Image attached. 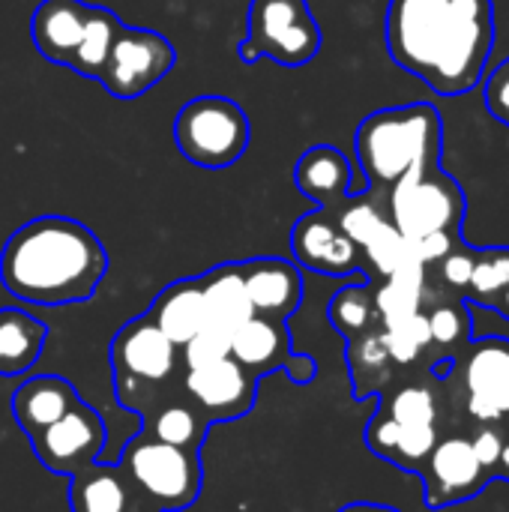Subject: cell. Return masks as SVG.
Listing matches in <instances>:
<instances>
[{
	"label": "cell",
	"instance_id": "33",
	"mask_svg": "<svg viewBox=\"0 0 509 512\" xmlns=\"http://www.w3.org/2000/svg\"><path fill=\"white\" fill-rule=\"evenodd\" d=\"M381 336H384V345L390 351V360L399 363V366L414 363L432 345V333H429L426 312H417V315H411V318H405L399 324L381 327Z\"/></svg>",
	"mask_w": 509,
	"mask_h": 512
},
{
	"label": "cell",
	"instance_id": "29",
	"mask_svg": "<svg viewBox=\"0 0 509 512\" xmlns=\"http://www.w3.org/2000/svg\"><path fill=\"white\" fill-rule=\"evenodd\" d=\"M330 324L345 336V339H354V336H363L369 330H375L378 321V309H375V291L360 282V285H348L342 291L333 294L330 300Z\"/></svg>",
	"mask_w": 509,
	"mask_h": 512
},
{
	"label": "cell",
	"instance_id": "36",
	"mask_svg": "<svg viewBox=\"0 0 509 512\" xmlns=\"http://www.w3.org/2000/svg\"><path fill=\"white\" fill-rule=\"evenodd\" d=\"M474 258H477V249H471V246H465V243L453 246V249L438 261V264H441V279H444L450 288H456L459 294H465L468 279H471V270H474Z\"/></svg>",
	"mask_w": 509,
	"mask_h": 512
},
{
	"label": "cell",
	"instance_id": "3",
	"mask_svg": "<svg viewBox=\"0 0 509 512\" xmlns=\"http://www.w3.org/2000/svg\"><path fill=\"white\" fill-rule=\"evenodd\" d=\"M441 141V111L429 102H414L369 114L357 126L354 150L366 180L378 189H390L411 171L438 168Z\"/></svg>",
	"mask_w": 509,
	"mask_h": 512
},
{
	"label": "cell",
	"instance_id": "35",
	"mask_svg": "<svg viewBox=\"0 0 509 512\" xmlns=\"http://www.w3.org/2000/svg\"><path fill=\"white\" fill-rule=\"evenodd\" d=\"M336 219H339L342 231L360 246V252H363V246L372 240V234L387 222V219H384L372 204H366V201H357V204L345 207L342 213H336Z\"/></svg>",
	"mask_w": 509,
	"mask_h": 512
},
{
	"label": "cell",
	"instance_id": "34",
	"mask_svg": "<svg viewBox=\"0 0 509 512\" xmlns=\"http://www.w3.org/2000/svg\"><path fill=\"white\" fill-rule=\"evenodd\" d=\"M228 351H231V336L204 327L201 333H195V336L180 348V366H183V372H186V369H201V366H210V363L225 360Z\"/></svg>",
	"mask_w": 509,
	"mask_h": 512
},
{
	"label": "cell",
	"instance_id": "28",
	"mask_svg": "<svg viewBox=\"0 0 509 512\" xmlns=\"http://www.w3.org/2000/svg\"><path fill=\"white\" fill-rule=\"evenodd\" d=\"M509 288V246H489L477 249L474 270L468 279V288L462 294L465 303L495 309L498 297Z\"/></svg>",
	"mask_w": 509,
	"mask_h": 512
},
{
	"label": "cell",
	"instance_id": "30",
	"mask_svg": "<svg viewBox=\"0 0 509 512\" xmlns=\"http://www.w3.org/2000/svg\"><path fill=\"white\" fill-rule=\"evenodd\" d=\"M378 411H384L390 420L405 423V426H438V417H441L435 390H429L423 384H411V387H402V390L384 396Z\"/></svg>",
	"mask_w": 509,
	"mask_h": 512
},
{
	"label": "cell",
	"instance_id": "20",
	"mask_svg": "<svg viewBox=\"0 0 509 512\" xmlns=\"http://www.w3.org/2000/svg\"><path fill=\"white\" fill-rule=\"evenodd\" d=\"M75 402H81V396L66 378L39 375V378L24 381L15 390L12 414H15V423L21 426V432H27V438H30L36 432H42L45 426H51L54 420H60Z\"/></svg>",
	"mask_w": 509,
	"mask_h": 512
},
{
	"label": "cell",
	"instance_id": "23",
	"mask_svg": "<svg viewBox=\"0 0 509 512\" xmlns=\"http://www.w3.org/2000/svg\"><path fill=\"white\" fill-rule=\"evenodd\" d=\"M147 315L153 318V324L177 348H183L207 324L201 279H177V282H171L168 288L159 291V297L153 300V306H150Z\"/></svg>",
	"mask_w": 509,
	"mask_h": 512
},
{
	"label": "cell",
	"instance_id": "38",
	"mask_svg": "<svg viewBox=\"0 0 509 512\" xmlns=\"http://www.w3.org/2000/svg\"><path fill=\"white\" fill-rule=\"evenodd\" d=\"M282 372H285L294 384H309V381H315V375H318V363H315L312 357L294 351V354L285 360Z\"/></svg>",
	"mask_w": 509,
	"mask_h": 512
},
{
	"label": "cell",
	"instance_id": "5",
	"mask_svg": "<svg viewBox=\"0 0 509 512\" xmlns=\"http://www.w3.org/2000/svg\"><path fill=\"white\" fill-rule=\"evenodd\" d=\"M249 114L228 96H195L174 120V141L180 153L207 171L234 165L249 150Z\"/></svg>",
	"mask_w": 509,
	"mask_h": 512
},
{
	"label": "cell",
	"instance_id": "32",
	"mask_svg": "<svg viewBox=\"0 0 509 512\" xmlns=\"http://www.w3.org/2000/svg\"><path fill=\"white\" fill-rule=\"evenodd\" d=\"M363 252H366V258L375 264V270H378L381 276H393V273H399V270H405V267H423V264L417 261V255H414L411 240H405V237L390 225V219L372 234V240L363 246Z\"/></svg>",
	"mask_w": 509,
	"mask_h": 512
},
{
	"label": "cell",
	"instance_id": "21",
	"mask_svg": "<svg viewBox=\"0 0 509 512\" xmlns=\"http://www.w3.org/2000/svg\"><path fill=\"white\" fill-rule=\"evenodd\" d=\"M135 492L123 477L120 465L93 462L69 477V510L72 512H129Z\"/></svg>",
	"mask_w": 509,
	"mask_h": 512
},
{
	"label": "cell",
	"instance_id": "10",
	"mask_svg": "<svg viewBox=\"0 0 509 512\" xmlns=\"http://www.w3.org/2000/svg\"><path fill=\"white\" fill-rule=\"evenodd\" d=\"M105 441H108L105 420L84 399L75 402L60 420H54L42 432L30 435L39 465L45 471L63 474V477H72V474L84 471L87 465H93L102 456Z\"/></svg>",
	"mask_w": 509,
	"mask_h": 512
},
{
	"label": "cell",
	"instance_id": "12",
	"mask_svg": "<svg viewBox=\"0 0 509 512\" xmlns=\"http://www.w3.org/2000/svg\"><path fill=\"white\" fill-rule=\"evenodd\" d=\"M423 483H426V507L429 510H447L456 504H465L477 498L495 477L480 465L474 456L471 438L453 435L441 438L423 468Z\"/></svg>",
	"mask_w": 509,
	"mask_h": 512
},
{
	"label": "cell",
	"instance_id": "9",
	"mask_svg": "<svg viewBox=\"0 0 509 512\" xmlns=\"http://www.w3.org/2000/svg\"><path fill=\"white\" fill-rule=\"evenodd\" d=\"M174 63L177 51L162 33L123 24L99 81L114 99H138L156 87L174 69Z\"/></svg>",
	"mask_w": 509,
	"mask_h": 512
},
{
	"label": "cell",
	"instance_id": "37",
	"mask_svg": "<svg viewBox=\"0 0 509 512\" xmlns=\"http://www.w3.org/2000/svg\"><path fill=\"white\" fill-rule=\"evenodd\" d=\"M486 111L509 126V57L504 63L495 66V72H489L486 78Z\"/></svg>",
	"mask_w": 509,
	"mask_h": 512
},
{
	"label": "cell",
	"instance_id": "27",
	"mask_svg": "<svg viewBox=\"0 0 509 512\" xmlns=\"http://www.w3.org/2000/svg\"><path fill=\"white\" fill-rule=\"evenodd\" d=\"M390 351L384 345L381 330H369L363 336L348 339V366H351V378H354V399H369V393L387 378L390 369Z\"/></svg>",
	"mask_w": 509,
	"mask_h": 512
},
{
	"label": "cell",
	"instance_id": "14",
	"mask_svg": "<svg viewBox=\"0 0 509 512\" xmlns=\"http://www.w3.org/2000/svg\"><path fill=\"white\" fill-rule=\"evenodd\" d=\"M291 249L297 264L321 276H351L360 270V246L342 231L336 213L327 207L297 219Z\"/></svg>",
	"mask_w": 509,
	"mask_h": 512
},
{
	"label": "cell",
	"instance_id": "31",
	"mask_svg": "<svg viewBox=\"0 0 509 512\" xmlns=\"http://www.w3.org/2000/svg\"><path fill=\"white\" fill-rule=\"evenodd\" d=\"M429 333H432V345H441L444 351H459L471 342L474 336V318L468 312L465 300H450L435 306L429 315Z\"/></svg>",
	"mask_w": 509,
	"mask_h": 512
},
{
	"label": "cell",
	"instance_id": "22",
	"mask_svg": "<svg viewBox=\"0 0 509 512\" xmlns=\"http://www.w3.org/2000/svg\"><path fill=\"white\" fill-rule=\"evenodd\" d=\"M201 294H204V315H207L204 327L219 330L225 336H231L243 321L255 315L243 285L240 264H219L210 273H204Z\"/></svg>",
	"mask_w": 509,
	"mask_h": 512
},
{
	"label": "cell",
	"instance_id": "8",
	"mask_svg": "<svg viewBox=\"0 0 509 512\" xmlns=\"http://www.w3.org/2000/svg\"><path fill=\"white\" fill-rule=\"evenodd\" d=\"M114 387L165 390L180 369V348L153 324L150 315L132 318L111 339Z\"/></svg>",
	"mask_w": 509,
	"mask_h": 512
},
{
	"label": "cell",
	"instance_id": "7",
	"mask_svg": "<svg viewBox=\"0 0 509 512\" xmlns=\"http://www.w3.org/2000/svg\"><path fill=\"white\" fill-rule=\"evenodd\" d=\"M321 51V27L306 0H252L249 36L237 54L243 63L264 57L282 66H303Z\"/></svg>",
	"mask_w": 509,
	"mask_h": 512
},
{
	"label": "cell",
	"instance_id": "18",
	"mask_svg": "<svg viewBox=\"0 0 509 512\" xmlns=\"http://www.w3.org/2000/svg\"><path fill=\"white\" fill-rule=\"evenodd\" d=\"M90 3L84 0H42L30 18V36L39 54L51 63L69 66L87 24Z\"/></svg>",
	"mask_w": 509,
	"mask_h": 512
},
{
	"label": "cell",
	"instance_id": "17",
	"mask_svg": "<svg viewBox=\"0 0 509 512\" xmlns=\"http://www.w3.org/2000/svg\"><path fill=\"white\" fill-rule=\"evenodd\" d=\"M291 354H294L291 351V333H288L285 321H273V318L252 315L249 321H243L231 333V351H228V357L237 366H243L255 381L264 378V375L279 372Z\"/></svg>",
	"mask_w": 509,
	"mask_h": 512
},
{
	"label": "cell",
	"instance_id": "6",
	"mask_svg": "<svg viewBox=\"0 0 509 512\" xmlns=\"http://www.w3.org/2000/svg\"><path fill=\"white\" fill-rule=\"evenodd\" d=\"M390 225L405 240H423L435 234H459L465 219V192L453 174L438 168H420L405 174L390 189Z\"/></svg>",
	"mask_w": 509,
	"mask_h": 512
},
{
	"label": "cell",
	"instance_id": "41",
	"mask_svg": "<svg viewBox=\"0 0 509 512\" xmlns=\"http://www.w3.org/2000/svg\"><path fill=\"white\" fill-rule=\"evenodd\" d=\"M495 312H498L501 318H507L509 321V288L504 291V294H501V297H498V303H495Z\"/></svg>",
	"mask_w": 509,
	"mask_h": 512
},
{
	"label": "cell",
	"instance_id": "39",
	"mask_svg": "<svg viewBox=\"0 0 509 512\" xmlns=\"http://www.w3.org/2000/svg\"><path fill=\"white\" fill-rule=\"evenodd\" d=\"M339 512H402L396 507H387V504H372V501H357V504H348Z\"/></svg>",
	"mask_w": 509,
	"mask_h": 512
},
{
	"label": "cell",
	"instance_id": "13",
	"mask_svg": "<svg viewBox=\"0 0 509 512\" xmlns=\"http://www.w3.org/2000/svg\"><path fill=\"white\" fill-rule=\"evenodd\" d=\"M258 381L231 357L183 372V396L207 417V423H234L255 405Z\"/></svg>",
	"mask_w": 509,
	"mask_h": 512
},
{
	"label": "cell",
	"instance_id": "19",
	"mask_svg": "<svg viewBox=\"0 0 509 512\" xmlns=\"http://www.w3.org/2000/svg\"><path fill=\"white\" fill-rule=\"evenodd\" d=\"M294 183L297 189L312 198L318 207L333 210L336 204L348 201L354 192V171L351 162L342 150L330 144H315L309 147L294 168Z\"/></svg>",
	"mask_w": 509,
	"mask_h": 512
},
{
	"label": "cell",
	"instance_id": "26",
	"mask_svg": "<svg viewBox=\"0 0 509 512\" xmlns=\"http://www.w3.org/2000/svg\"><path fill=\"white\" fill-rule=\"evenodd\" d=\"M120 27H123V21L111 9L90 6L87 24H84V33H81V42H78V48L72 54L69 69H75L84 78H102L108 54L114 48V39H117Z\"/></svg>",
	"mask_w": 509,
	"mask_h": 512
},
{
	"label": "cell",
	"instance_id": "1",
	"mask_svg": "<svg viewBox=\"0 0 509 512\" xmlns=\"http://www.w3.org/2000/svg\"><path fill=\"white\" fill-rule=\"evenodd\" d=\"M390 57L438 96H462L486 78L495 48L492 0H390Z\"/></svg>",
	"mask_w": 509,
	"mask_h": 512
},
{
	"label": "cell",
	"instance_id": "2",
	"mask_svg": "<svg viewBox=\"0 0 509 512\" xmlns=\"http://www.w3.org/2000/svg\"><path fill=\"white\" fill-rule=\"evenodd\" d=\"M108 273L102 240L66 216H39L21 225L0 252L3 288L33 306H69L96 294Z\"/></svg>",
	"mask_w": 509,
	"mask_h": 512
},
{
	"label": "cell",
	"instance_id": "16",
	"mask_svg": "<svg viewBox=\"0 0 509 512\" xmlns=\"http://www.w3.org/2000/svg\"><path fill=\"white\" fill-rule=\"evenodd\" d=\"M438 441V426H405L390 420L384 411H375V417L366 426V447L384 462L411 474H423Z\"/></svg>",
	"mask_w": 509,
	"mask_h": 512
},
{
	"label": "cell",
	"instance_id": "15",
	"mask_svg": "<svg viewBox=\"0 0 509 512\" xmlns=\"http://www.w3.org/2000/svg\"><path fill=\"white\" fill-rule=\"evenodd\" d=\"M252 312L273 321H288L303 303L300 267L285 258H252L240 264Z\"/></svg>",
	"mask_w": 509,
	"mask_h": 512
},
{
	"label": "cell",
	"instance_id": "40",
	"mask_svg": "<svg viewBox=\"0 0 509 512\" xmlns=\"http://www.w3.org/2000/svg\"><path fill=\"white\" fill-rule=\"evenodd\" d=\"M495 477L509 483V438L504 441V447H501V456H498V465H495Z\"/></svg>",
	"mask_w": 509,
	"mask_h": 512
},
{
	"label": "cell",
	"instance_id": "11",
	"mask_svg": "<svg viewBox=\"0 0 509 512\" xmlns=\"http://www.w3.org/2000/svg\"><path fill=\"white\" fill-rule=\"evenodd\" d=\"M462 372L468 414L480 423H501L509 417V339H471L456 357Z\"/></svg>",
	"mask_w": 509,
	"mask_h": 512
},
{
	"label": "cell",
	"instance_id": "43",
	"mask_svg": "<svg viewBox=\"0 0 509 512\" xmlns=\"http://www.w3.org/2000/svg\"><path fill=\"white\" fill-rule=\"evenodd\" d=\"M507 432H509V417H507Z\"/></svg>",
	"mask_w": 509,
	"mask_h": 512
},
{
	"label": "cell",
	"instance_id": "42",
	"mask_svg": "<svg viewBox=\"0 0 509 512\" xmlns=\"http://www.w3.org/2000/svg\"><path fill=\"white\" fill-rule=\"evenodd\" d=\"M129 512H162V510H153V507H132Z\"/></svg>",
	"mask_w": 509,
	"mask_h": 512
},
{
	"label": "cell",
	"instance_id": "24",
	"mask_svg": "<svg viewBox=\"0 0 509 512\" xmlns=\"http://www.w3.org/2000/svg\"><path fill=\"white\" fill-rule=\"evenodd\" d=\"M207 432H210L207 417L186 396L162 399L156 408H150L144 414V429H141V435L171 444V447H180V450H189V453H201Z\"/></svg>",
	"mask_w": 509,
	"mask_h": 512
},
{
	"label": "cell",
	"instance_id": "4",
	"mask_svg": "<svg viewBox=\"0 0 509 512\" xmlns=\"http://www.w3.org/2000/svg\"><path fill=\"white\" fill-rule=\"evenodd\" d=\"M117 465L129 480L135 498H141L153 510H186L201 495V456L153 441L141 432L126 444Z\"/></svg>",
	"mask_w": 509,
	"mask_h": 512
},
{
	"label": "cell",
	"instance_id": "25",
	"mask_svg": "<svg viewBox=\"0 0 509 512\" xmlns=\"http://www.w3.org/2000/svg\"><path fill=\"white\" fill-rule=\"evenodd\" d=\"M45 324L21 309H0V378L30 372L45 348Z\"/></svg>",
	"mask_w": 509,
	"mask_h": 512
}]
</instances>
